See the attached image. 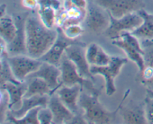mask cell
<instances>
[{
  "label": "cell",
  "mask_w": 153,
  "mask_h": 124,
  "mask_svg": "<svg viewBox=\"0 0 153 124\" xmlns=\"http://www.w3.org/2000/svg\"><path fill=\"white\" fill-rule=\"evenodd\" d=\"M27 55L40 59L52 47L58 37V29L47 28L40 17L28 15L25 22Z\"/></svg>",
  "instance_id": "1"
},
{
  "label": "cell",
  "mask_w": 153,
  "mask_h": 124,
  "mask_svg": "<svg viewBox=\"0 0 153 124\" xmlns=\"http://www.w3.org/2000/svg\"><path fill=\"white\" fill-rule=\"evenodd\" d=\"M129 89L126 92L120 103L114 111H108L100 103V91L94 93L83 92L82 91L79 100V105L84 113L85 119L88 123L105 124L114 121L117 114L121 108L124 101L129 94Z\"/></svg>",
  "instance_id": "2"
},
{
  "label": "cell",
  "mask_w": 153,
  "mask_h": 124,
  "mask_svg": "<svg viewBox=\"0 0 153 124\" xmlns=\"http://www.w3.org/2000/svg\"><path fill=\"white\" fill-rule=\"evenodd\" d=\"M59 68L61 70V83L63 86H73L80 85L90 93L100 91L94 86V81L84 78L80 75L76 65L65 54H64L61 59Z\"/></svg>",
  "instance_id": "3"
},
{
  "label": "cell",
  "mask_w": 153,
  "mask_h": 124,
  "mask_svg": "<svg viewBox=\"0 0 153 124\" xmlns=\"http://www.w3.org/2000/svg\"><path fill=\"white\" fill-rule=\"evenodd\" d=\"M128 62V59L120 56H111V60L105 66L91 65V72L94 76L100 75L104 77L105 83V92L108 96L111 97L116 92L115 79L120 73L124 65Z\"/></svg>",
  "instance_id": "4"
},
{
  "label": "cell",
  "mask_w": 153,
  "mask_h": 124,
  "mask_svg": "<svg viewBox=\"0 0 153 124\" xmlns=\"http://www.w3.org/2000/svg\"><path fill=\"white\" fill-rule=\"evenodd\" d=\"M110 25L105 32L107 37L111 40L120 38L125 32H132L143 22V19L137 12L128 13L120 18H115L109 13Z\"/></svg>",
  "instance_id": "5"
},
{
  "label": "cell",
  "mask_w": 153,
  "mask_h": 124,
  "mask_svg": "<svg viewBox=\"0 0 153 124\" xmlns=\"http://www.w3.org/2000/svg\"><path fill=\"white\" fill-rule=\"evenodd\" d=\"M7 60L16 80L25 82L32 73L35 72L42 64V61L28 55H12L7 56Z\"/></svg>",
  "instance_id": "6"
},
{
  "label": "cell",
  "mask_w": 153,
  "mask_h": 124,
  "mask_svg": "<svg viewBox=\"0 0 153 124\" xmlns=\"http://www.w3.org/2000/svg\"><path fill=\"white\" fill-rule=\"evenodd\" d=\"M97 5L107 10L115 18L139 11L144 8L143 0H94Z\"/></svg>",
  "instance_id": "7"
},
{
  "label": "cell",
  "mask_w": 153,
  "mask_h": 124,
  "mask_svg": "<svg viewBox=\"0 0 153 124\" xmlns=\"http://www.w3.org/2000/svg\"><path fill=\"white\" fill-rule=\"evenodd\" d=\"M85 24L91 32L96 34L105 33L110 25V16L107 10L94 3L88 6L85 18Z\"/></svg>",
  "instance_id": "8"
},
{
  "label": "cell",
  "mask_w": 153,
  "mask_h": 124,
  "mask_svg": "<svg viewBox=\"0 0 153 124\" xmlns=\"http://www.w3.org/2000/svg\"><path fill=\"white\" fill-rule=\"evenodd\" d=\"M86 45L79 42L67 48L64 54L74 63L78 71L84 78L95 81L94 76L91 72V65L86 57Z\"/></svg>",
  "instance_id": "9"
},
{
  "label": "cell",
  "mask_w": 153,
  "mask_h": 124,
  "mask_svg": "<svg viewBox=\"0 0 153 124\" xmlns=\"http://www.w3.org/2000/svg\"><path fill=\"white\" fill-rule=\"evenodd\" d=\"M57 29H58V37L56 40L52 47L49 49V51L39 59L42 62H48L59 67L61 59L65 53L67 48L71 45L79 43V41L68 38L64 34L62 28L60 27H58Z\"/></svg>",
  "instance_id": "10"
},
{
  "label": "cell",
  "mask_w": 153,
  "mask_h": 124,
  "mask_svg": "<svg viewBox=\"0 0 153 124\" xmlns=\"http://www.w3.org/2000/svg\"><path fill=\"white\" fill-rule=\"evenodd\" d=\"M28 14L26 16H16L13 18L16 23V34L10 43L7 45V51L10 56L12 55L27 54L26 35H25V22Z\"/></svg>",
  "instance_id": "11"
},
{
  "label": "cell",
  "mask_w": 153,
  "mask_h": 124,
  "mask_svg": "<svg viewBox=\"0 0 153 124\" xmlns=\"http://www.w3.org/2000/svg\"><path fill=\"white\" fill-rule=\"evenodd\" d=\"M40 77L46 82L53 93H55L62 86L61 83V70L58 66L46 62H42L40 68L28 76V79Z\"/></svg>",
  "instance_id": "12"
},
{
  "label": "cell",
  "mask_w": 153,
  "mask_h": 124,
  "mask_svg": "<svg viewBox=\"0 0 153 124\" xmlns=\"http://www.w3.org/2000/svg\"><path fill=\"white\" fill-rule=\"evenodd\" d=\"M82 89L83 88L80 85H75L73 86L62 85L56 92L63 103L75 114L81 113L79 100Z\"/></svg>",
  "instance_id": "13"
},
{
  "label": "cell",
  "mask_w": 153,
  "mask_h": 124,
  "mask_svg": "<svg viewBox=\"0 0 153 124\" xmlns=\"http://www.w3.org/2000/svg\"><path fill=\"white\" fill-rule=\"evenodd\" d=\"M120 114L124 123L128 124H146L147 120L145 113L144 102L136 103L130 102L126 106H122Z\"/></svg>",
  "instance_id": "14"
},
{
  "label": "cell",
  "mask_w": 153,
  "mask_h": 124,
  "mask_svg": "<svg viewBox=\"0 0 153 124\" xmlns=\"http://www.w3.org/2000/svg\"><path fill=\"white\" fill-rule=\"evenodd\" d=\"M48 107L53 114V123H70L75 114L72 112L60 100L56 92L49 96Z\"/></svg>",
  "instance_id": "15"
},
{
  "label": "cell",
  "mask_w": 153,
  "mask_h": 124,
  "mask_svg": "<svg viewBox=\"0 0 153 124\" xmlns=\"http://www.w3.org/2000/svg\"><path fill=\"white\" fill-rule=\"evenodd\" d=\"M27 86L28 83L25 81L20 83H6L1 85V89L5 92L7 95L9 110L17 109L21 106Z\"/></svg>",
  "instance_id": "16"
},
{
  "label": "cell",
  "mask_w": 153,
  "mask_h": 124,
  "mask_svg": "<svg viewBox=\"0 0 153 124\" xmlns=\"http://www.w3.org/2000/svg\"><path fill=\"white\" fill-rule=\"evenodd\" d=\"M49 99V95H35L30 98H23L21 106L17 109L10 110L9 112L16 118H20L33 109L47 106Z\"/></svg>",
  "instance_id": "17"
},
{
  "label": "cell",
  "mask_w": 153,
  "mask_h": 124,
  "mask_svg": "<svg viewBox=\"0 0 153 124\" xmlns=\"http://www.w3.org/2000/svg\"><path fill=\"white\" fill-rule=\"evenodd\" d=\"M137 13L143 19L141 25L131 32L136 37L143 40H153V13L141 9Z\"/></svg>",
  "instance_id": "18"
},
{
  "label": "cell",
  "mask_w": 153,
  "mask_h": 124,
  "mask_svg": "<svg viewBox=\"0 0 153 124\" xmlns=\"http://www.w3.org/2000/svg\"><path fill=\"white\" fill-rule=\"evenodd\" d=\"M112 44L122 49L127 56L128 59L136 64L137 68H138V75L137 76L140 75L143 73L145 67H146L143 55L139 51H137V50L133 48L132 47L128 45L126 43H125L121 39H117V40H112Z\"/></svg>",
  "instance_id": "19"
},
{
  "label": "cell",
  "mask_w": 153,
  "mask_h": 124,
  "mask_svg": "<svg viewBox=\"0 0 153 124\" xmlns=\"http://www.w3.org/2000/svg\"><path fill=\"white\" fill-rule=\"evenodd\" d=\"M28 81L27 90L25 92L24 98H30L35 95H53V92L49 88L45 80L40 77H33L28 79Z\"/></svg>",
  "instance_id": "20"
},
{
  "label": "cell",
  "mask_w": 153,
  "mask_h": 124,
  "mask_svg": "<svg viewBox=\"0 0 153 124\" xmlns=\"http://www.w3.org/2000/svg\"><path fill=\"white\" fill-rule=\"evenodd\" d=\"M16 23L13 18L8 15H4L0 18V35L1 39L9 44L15 38L16 34Z\"/></svg>",
  "instance_id": "21"
},
{
  "label": "cell",
  "mask_w": 153,
  "mask_h": 124,
  "mask_svg": "<svg viewBox=\"0 0 153 124\" xmlns=\"http://www.w3.org/2000/svg\"><path fill=\"white\" fill-rule=\"evenodd\" d=\"M40 107H37L30 110L23 117L16 118L8 112L5 120L9 123L13 124H40L38 120V112Z\"/></svg>",
  "instance_id": "22"
},
{
  "label": "cell",
  "mask_w": 153,
  "mask_h": 124,
  "mask_svg": "<svg viewBox=\"0 0 153 124\" xmlns=\"http://www.w3.org/2000/svg\"><path fill=\"white\" fill-rule=\"evenodd\" d=\"M7 56L8 54L1 55V77H0V86L6 83H20L16 80L10 68V65L7 60Z\"/></svg>",
  "instance_id": "23"
},
{
  "label": "cell",
  "mask_w": 153,
  "mask_h": 124,
  "mask_svg": "<svg viewBox=\"0 0 153 124\" xmlns=\"http://www.w3.org/2000/svg\"><path fill=\"white\" fill-rule=\"evenodd\" d=\"M56 10L52 7H39L38 15L40 20L47 28H54L56 22Z\"/></svg>",
  "instance_id": "24"
},
{
  "label": "cell",
  "mask_w": 153,
  "mask_h": 124,
  "mask_svg": "<svg viewBox=\"0 0 153 124\" xmlns=\"http://www.w3.org/2000/svg\"><path fill=\"white\" fill-rule=\"evenodd\" d=\"M63 29L64 34L68 38L72 40H76L77 37H80L84 32V29L80 24H74V25H67L64 28H61Z\"/></svg>",
  "instance_id": "25"
},
{
  "label": "cell",
  "mask_w": 153,
  "mask_h": 124,
  "mask_svg": "<svg viewBox=\"0 0 153 124\" xmlns=\"http://www.w3.org/2000/svg\"><path fill=\"white\" fill-rule=\"evenodd\" d=\"M111 60V56H110L108 54L106 53L105 51L100 45L94 65L105 66V65H108L110 63Z\"/></svg>",
  "instance_id": "26"
},
{
  "label": "cell",
  "mask_w": 153,
  "mask_h": 124,
  "mask_svg": "<svg viewBox=\"0 0 153 124\" xmlns=\"http://www.w3.org/2000/svg\"><path fill=\"white\" fill-rule=\"evenodd\" d=\"M38 120L40 124L53 123V114L48 106L40 108L38 112Z\"/></svg>",
  "instance_id": "27"
},
{
  "label": "cell",
  "mask_w": 153,
  "mask_h": 124,
  "mask_svg": "<svg viewBox=\"0 0 153 124\" xmlns=\"http://www.w3.org/2000/svg\"><path fill=\"white\" fill-rule=\"evenodd\" d=\"M143 102H144L145 113H146L147 123L153 124V99L146 96Z\"/></svg>",
  "instance_id": "28"
},
{
  "label": "cell",
  "mask_w": 153,
  "mask_h": 124,
  "mask_svg": "<svg viewBox=\"0 0 153 124\" xmlns=\"http://www.w3.org/2000/svg\"><path fill=\"white\" fill-rule=\"evenodd\" d=\"M39 7H52L58 11L61 7V3L59 0H38Z\"/></svg>",
  "instance_id": "29"
},
{
  "label": "cell",
  "mask_w": 153,
  "mask_h": 124,
  "mask_svg": "<svg viewBox=\"0 0 153 124\" xmlns=\"http://www.w3.org/2000/svg\"><path fill=\"white\" fill-rule=\"evenodd\" d=\"M143 49H144L143 58H144L145 65L153 68V46L144 47Z\"/></svg>",
  "instance_id": "30"
},
{
  "label": "cell",
  "mask_w": 153,
  "mask_h": 124,
  "mask_svg": "<svg viewBox=\"0 0 153 124\" xmlns=\"http://www.w3.org/2000/svg\"><path fill=\"white\" fill-rule=\"evenodd\" d=\"M70 123H74V124H86L88 123V121L85 119V116H84V113H79V114H76L70 121Z\"/></svg>",
  "instance_id": "31"
},
{
  "label": "cell",
  "mask_w": 153,
  "mask_h": 124,
  "mask_svg": "<svg viewBox=\"0 0 153 124\" xmlns=\"http://www.w3.org/2000/svg\"><path fill=\"white\" fill-rule=\"evenodd\" d=\"M73 5L82 9V10H87L88 4L87 0H68Z\"/></svg>",
  "instance_id": "32"
},
{
  "label": "cell",
  "mask_w": 153,
  "mask_h": 124,
  "mask_svg": "<svg viewBox=\"0 0 153 124\" xmlns=\"http://www.w3.org/2000/svg\"><path fill=\"white\" fill-rule=\"evenodd\" d=\"M23 5L28 8H35L38 5V0H23Z\"/></svg>",
  "instance_id": "33"
},
{
  "label": "cell",
  "mask_w": 153,
  "mask_h": 124,
  "mask_svg": "<svg viewBox=\"0 0 153 124\" xmlns=\"http://www.w3.org/2000/svg\"><path fill=\"white\" fill-rule=\"evenodd\" d=\"M143 85H144V86H146V89L153 90V77L150 79V80H148V81L144 82V83H143Z\"/></svg>",
  "instance_id": "34"
},
{
  "label": "cell",
  "mask_w": 153,
  "mask_h": 124,
  "mask_svg": "<svg viewBox=\"0 0 153 124\" xmlns=\"http://www.w3.org/2000/svg\"><path fill=\"white\" fill-rule=\"evenodd\" d=\"M142 47H147V46H153V40H143L141 43Z\"/></svg>",
  "instance_id": "35"
},
{
  "label": "cell",
  "mask_w": 153,
  "mask_h": 124,
  "mask_svg": "<svg viewBox=\"0 0 153 124\" xmlns=\"http://www.w3.org/2000/svg\"><path fill=\"white\" fill-rule=\"evenodd\" d=\"M6 14V4H2L0 7V16H3Z\"/></svg>",
  "instance_id": "36"
},
{
  "label": "cell",
  "mask_w": 153,
  "mask_h": 124,
  "mask_svg": "<svg viewBox=\"0 0 153 124\" xmlns=\"http://www.w3.org/2000/svg\"><path fill=\"white\" fill-rule=\"evenodd\" d=\"M146 97H149L153 99V90L146 89Z\"/></svg>",
  "instance_id": "37"
}]
</instances>
